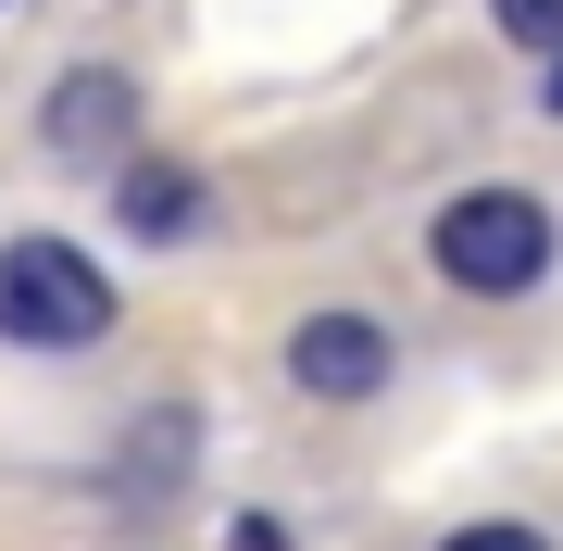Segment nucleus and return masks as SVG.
Segmentation results:
<instances>
[{
	"instance_id": "obj_1",
	"label": "nucleus",
	"mask_w": 563,
	"mask_h": 551,
	"mask_svg": "<svg viewBox=\"0 0 563 551\" xmlns=\"http://www.w3.org/2000/svg\"><path fill=\"white\" fill-rule=\"evenodd\" d=\"M426 264H439L463 301H526V288L551 276V213L526 201V188H463V201H439V225H426Z\"/></svg>"
},
{
	"instance_id": "obj_2",
	"label": "nucleus",
	"mask_w": 563,
	"mask_h": 551,
	"mask_svg": "<svg viewBox=\"0 0 563 551\" xmlns=\"http://www.w3.org/2000/svg\"><path fill=\"white\" fill-rule=\"evenodd\" d=\"M113 276L76 239H0V339L13 351H88L113 339Z\"/></svg>"
},
{
	"instance_id": "obj_3",
	"label": "nucleus",
	"mask_w": 563,
	"mask_h": 551,
	"mask_svg": "<svg viewBox=\"0 0 563 551\" xmlns=\"http://www.w3.org/2000/svg\"><path fill=\"white\" fill-rule=\"evenodd\" d=\"M388 364H401V339H388L376 313H301V327H288V388H301V401H376Z\"/></svg>"
},
{
	"instance_id": "obj_4",
	"label": "nucleus",
	"mask_w": 563,
	"mask_h": 551,
	"mask_svg": "<svg viewBox=\"0 0 563 551\" xmlns=\"http://www.w3.org/2000/svg\"><path fill=\"white\" fill-rule=\"evenodd\" d=\"M38 139L63 164H125V139H139V76H113V63H76V76L38 101Z\"/></svg>"
},
{
	"instance_id": "obj_5",
	"label": "nucleus",
	"mask_w": 563,
	"mask_h": 551,
	"mask_svg": "<svg viewBox=\"0 0 563 551\" xmlns=\"http://www.w3.org/2000/svg\"><path fill=\"white\" fill-rule=\"evenodd\" d=\"M113 213H125V239H188V225L213 213V188L188 176V164H163V151H125V176H113Z\"/></svg>"
},
{
	"instance_id": "obj_6",
	"label": "nucleus",
	"mask_w": 563,
	"mask_h": 551,
	"mask_svg": "<svg viewBox=\"0 0 563 551\" xmlns=\"http://www.w3.org/2000/svg\"><path fill=\"white\" fill-rule=\"evenodd\" d=\"M501 13V38H526V51H563V0H488Z\"/></svg>"
},
{
	"instance_id": "obj_7",
	"label": "nucleus",
	"mask_w": 563,
	"mask_h": 551,
	"mask_svg": "<svg viewBox=\"0 0 563 551\" xmlns=\"http://www.w3.org/2000/svg\"><path fill=\"white\" fill-rule=\"evenodd\" d=\"M439 551H551V539H539V527H451Z\"/></svg>"
},
{
	"instance_id": "obj_8",
	"label": "nucleus",
	"mask_w": 563,
	"mask_h": 551,
	"mask_svg": "<svg viewBox=\"0 0 563 551\" xmlns=\"http://www.w3.org/2000/svg\"><path fill=\"white\" fill-rule=\"evenodd\" d=\"M539 101H551V113H563V51H551V76H539Z\"/></svg>"
}]
</instances>
